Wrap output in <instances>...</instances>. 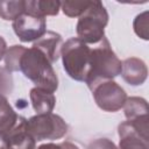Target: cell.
<instances>
[{
  "label": "cell",
  "mask_w": 149,
  "mask_h": 149,
  "mask_svg": "<svg viewBox=\"0 0 149 149\" xmlns=\"http://www.w3.org/2000/svg\"><path fill=\"white\" fill-rule=\"evenodd\" d=\"M121 68L122 62L113 51L108 40L104 37L99 43L91 47L90 71L85 83L91 90L100 81L113 80L121 73Z\"/></svg>",
  "instance_id": "6da1fadb"
},
{
  "label": "cell",
  "mask_w": 149,
  "mask_h": 149,
  "mask_svg": "<svg viewBox=\"0 0 149 149\" xmlns=\"http://www.w3.org/2000/svg\"><path fill=\"white\" fill-rule=\"evenodd\" d=\"M20 71L36 87L55 92L58 88V77L50 61L38 49L27 48L20 61Z\"/></svg>",
  "instance_id": "7a4b0ae2"
},
{
  "label": "cell",
  "mask_w": 149,
  "mask_h": 149,
  "mask_svg": "<svg viewBox=\"0 0 149 149\" xmlns=\"http://www.w3.org/2000/svg\"><path fill=\"white\" fill-rule=\"evenodd\" d=\"M63 69L70 78L77 81H86L90 63L91 47L78 37H71L65 41L61 49Z\"/></svg>",
  "instance_id": "3957f363"
},
{
  "label": "cell",
  "mask_w": 149,
  "mask_h": 149,
  "mask_svg": "<svg viewBox=\"0 0 149 149\" xmlns=\"http://www.w3.org/2000/svg\"><path fill=\"white\" fill-rule=\"evenodd\" d=\"M108 23V13L101 1H91L87 9L79 16L76 31L80 41L86 44H97L105 37V27Z\"/></svg>",
  "instance_id": "277c9868"
},
{
  "label": "cell",
  "mask_w": 149,
  "mask_h": 149,
  "mask_svg": "<svg viewBox=\"0 0 149 149\" xmlns=\"http://www.w3.org/2000/svg\"><path fill=\"white\" fill-rule=\"evenodd\" d=\"M27 129L36 142L44 140L52 141L66 135L68 125L58 114H36L27 120Z\"/></svg>",
  "instance_id": "5b68a950"
},
{
  "label": "cell",
  "mask_w": 149,
  "mask_h": 149,
  "mask_svg": "<svg viewBox=\"0 0 149 149\" xmlns=\"http://www.w3.org/2000/svg\"><path fill=\"white\" fill-rule=\"evenodd\" d=\"M149 119L123 121L118 126V149H149Z\"/></svg>",
  "instance_id": "8992f818"
},
{
  "label": "cell",
  "mask_w": 149,
  "mask_h": 149,
  "mask_svg": "<svg viewBox=\"0 0 149 149\" xmlns=\"http://www.w3.org/2000/svg\"><path fill=\"white\" fill-rule=\"evenodd\" d=\"M91 92L97 106L112 113L120 111L128 98L126 91L114 80L100 81L91 88Z\"/></svg>",
  "instance_id": "52a82bcc"
},
{
  "label": "cell",
  "mask_w": 149,
  "mask_h": 149,
  "mask_svg": "<svg viewBox=\"0 0 149 149\" xmlns=\"http://www.w3.org/2000/svg\"><path fill=\"white\" fill-rule=\"evenodd\" d=\"M13 30L23 43L35 42L47 33V21L44 17L34 16L27 13L21 14L12 23Z\"/></svg>",
  "instance_id": "ba28073f"
},
{
  "label": "cell",
  "mask_w": 149,
  "mask_h": 149,
  "mask_svg": "<svg viewBox=\"0 0 149 149\" xmlns=\"http://www.w3.org/2000/svg\"><path fill=\"white\" fill-rule=\"evenodd\" d=\"M6 149H36V141L27 129V119L19 116L13 129L6 135Z\"/></svg>",
  "instance_id": "9c48e42d"
},
{
  "label": "cell",
  "mask_w": 149,
  "mask_h": 149,
  "mask_svg": "<svg viewBox=\"0 0 149 149\" xmlns=\"http://www.w3.org/2000/svg\"><path fill=\"white\" fill-rule=\"evenodd\" d=\"M120 74L127 84L139 86L146 81L148 77V68L142 59L137 57H129L122 62Z\"/></svg>",
  "instance_id": "30bf717a"
},
{
  "label": "cell",
  "mask_w": 149,
  "mask_h": 149,
  "mask_svg": "<svg viewBox=\"0 0 149 149\" xmlns=\"http://www.w3.org/2000/svg\"><path fill=\"white\" fill-rule=\"evenodd\" d=\"M63 45V38L58 33L47 30V33L33 43V47L42 51L51 64L58 61L61 57V49Z\"/></svg>",
  "instance_id": "8fae6325"
},
{
  "label": "cell",
  "mask_w": 149,
  "mask_h": 149,
  "mask_svg": "<svg viewBox=\"0 0 149 149\" xmlns=\"http://www.w3.org/2000/svg\"><path fill=\"white\" fill-rule=\"evenodd\" d=\"M29 98L36 114L52 113L56 105V97L52 92L35 86L30 90Z\"/></svg>",
  "instance_id": "7c38bea8"
},
{
  "label": "cell",
  "mask_w": 149,
  "mask_h": 149,
  "mask_svg": "<svg viewBox=\"0 0 149 149\" xmlns=\"http://www.w3.org/2000/svg\"><path fill=\"white\" fill-rule=\"evenodd\" d=\"M59 9L61 1L57 0H26L24 13L45 19V16L57 15Z\"/></svg>",
  "instance_id": "4fadbf2b"
},
{
  "label": "cell",
  "mask_w": 149,
  "mask_h": 149,
  "mask_svg": "<svg viewBox=\"0 0 149 149\" xmlns=\"http://www.w3.org/2000/svg\"><path fill=\"white\" fill-rule=\"evenodd\" d=\"M123 112L127 120L135 121L148 118V102L144 98L141 97H130L127 98L125 105H123Z\"/></svg>",
  "instance_id": "5bb4252c"
},
{
  "label": "cell",
  "mask_w": 149,
  "mask_h": 149,
  "mask_svg": "<svg viewBox=\"0 0 149 149\" xmlns=\"http://www.w3.org/2000/svg\"><path fill=\"white\" fill-rule=\"evenodd\" d=\"M19 120V115L13 109L7 98L0 95V133L7 135V133L14 128Z\"/></svg>",
  "instance_id": "9a60e30c"
},
{
  "label": "cell",
  "mask_w": 149,
  "mask_h": 149,
  "mask_svg": "<svg viewBox=\"0 0 149 149\" xmlns=\"http://www.w3.org/2000/svg\"><path fill=\"white\" fill-rule=\"evenodd\" d=\"M26 12V0H0V17L6 21H14Z\"/></svg>",
  "instance_id": "2e32d148"
},
{
  "label": "cell",
  "mask_w": 149,
  "mask_h": 149,
  "mask_svg": "<svg viewBox=\"0 0 149 149\" xmlns=\"http://www.w3.org/2000/svg\"><path fill=\"white\" fill-rule=\"evenodd\" d=\"M26 49L27 48H24L23 45H20V44L12 45L7 49L3 59H5V68L9 72L20 71V61H21V57H22L23 52L26 51Z\"/></svg>",
  "instance_id": "e0dca14e"
},
{
  "label": "cell",
  "mask_w": 149,
  "mask_h": 149,
  "mask_svg": "<svg viewBox=\"0 0 149 149\" xmlns=\"http://www.w3.org/2000/svg\"><path fill=\"white\" fill-rule=\"evenodd\" d=\"M91 1L84 0V1H62L61 2V9L62 12L69 16V17H79L90 6Z\"/></svg>",
  "instance_id": "ac0fdd59"
},
{
  "label": "cell",
  "mask_w": 149,
  "mask_h": 149,
  "mask_svg": "<svg viewBox=\"0 0 149 149\" xmlns=\"http://www.w3.org/2000/svg\"><path fill=\"white\" fill-rule=\"evenodd\" d=\"M148 14H149L148 10H146L143 13H140L139 15L135 16L134 22H133V28H134L135 34L139 37H141L142 40H146V41L149 40V34H148V26H149Z\"/></svg>",
  "instance_id": "d6986e66"
},
{
  "label": "cell",
  "mask_w": 149,
  "mask_h": 149,
  "mask_svg": "<svg viewBox=\"0 0 149 149\" xmlns=\"http://www.w3.org/2000/svg\"><path fill=\"white\" fill-rule=\"evenodd\" d=\"M14 88V81L12 72H9L5 66H0V95L6 97L10 94Z\"/></svg>",
  "instance_id": "ffe728a7"
},
{
  "label": "cell",
  "mask_w": 149,
  "mask_h": 149,
  "mask_svg": "<svg viewBox=\"0 0 149 149\" xmlns=\"http://www.w3.org/2000/svg\"><path fill=\"white\" fill-rule=\"evenodd\" d=\"M86 149H118V147L112 140L101 137L91 141Z\"/></svg>",
  "instance_id": "44dd1931"
},
{
  "label": "cell",
  "mask_w": 149,
  "mask_h": 149,
  "mask_svg": "<svg viewBox=\"0 0 149 149\" xmlns=\"http://www.w3.org/2000/svg\"><path fill=\"white\" fill-rule=\"evenodd\" d=\"M36 149H79V147L76 146V144L72 143V142L63 141V142H61V143H52V142L43 143V144H41L38 148H36Z\"/></svg>",
  "instance_id": "7402d4cb"
},
{
  "label": "cell",
  "mask_w": 149,
  "mask_h": 149,
  "mask_svg": "<svg viewBox=\"0 0 149 149\" xmlns=\"http://www.w3.org/2000/svg\"><path fill=\"white\" fill-rule=\"evenodd\" d=\"M6 51H7V43H6L5 38L2 36H0V62L3 59Z\"/></svg>",
  "instance_id": "603a6c76"
}]
</instances>
